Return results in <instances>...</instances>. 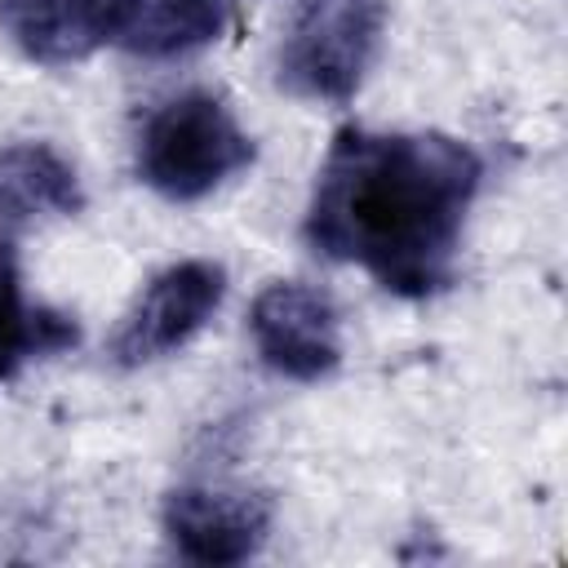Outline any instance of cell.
<instances>
[{
  "instance_id": "cell-8",
  "label": "cell",
  "mask_w": 568,
  "mask_h": 568,
  "mask_svg": "<svg viewBox=\"0 0 568 568\" xmlns=\"http://www.w3.org/2000/svg\"><path fill=\"white\" fill-rule=\"evenodd\" d=\"M84 209L80 178L49 142L0 146V226H36L49 217H75Z\"/></svg>"
},
{
  "instance_id": "cell-5",
  "label": "cell",
  "mask_w": 568,
  "mask_h": 568,
  "mask_svg": "<svg viewBox=\"0 0 568 568\" xmlns=\"http://www.w3.org/2000/svg\"><path fill=\"white\" fill-rule=\"evenodd\" d=\"M164 537L186 564H244L271 537V501L226 484H182L160 510Z\"/></svg>"
},
{
  "instance_id": "cell-3",
  "label": "cell",
  "mask_w": 568,
  "mask_h": 568,
  "mask_svg": "<svg viewBox=\"0 0 568 568\" xmlns=\"http://www.w3.org/2000/svg\"><path fill=\"white\" fill-rule=\"evenodd\" d=\"M386 36L382 0H306L275 53V80L306 102H351Z\"/></svg>"
},
{
  "instance_id": "cell-6",
  "label": "cell",
  "mask_w": 568,
  "mask_h": 568,
  "mask_svg": "<svg viewBox=\"0 0 568 568\" xmlns=\"http://www.w3.org/2000/svg\"><path fill=\"white\" fill-rule=\"evenodd\" d=\"M248 333L262 364L288 382H320L342 364V328L328 293L275 280L253 297Z\"/></svg>"
},
{
  "instance_id": "cell-10",
  "label": "cell",
  "mask_w": 568,
  "mask_h": 568,
  "mask_svg": "<svg viewBox=\"0 0 568 568\" xmlns=\"http://www.w3.org/2000/svg\"><path fill=\"white\" fill-rule=\"evenodd\" d=\"M71 342H75V324L27 302L18 253L9 240H0V382H9L31 355H49Z\"/></svg>"
},
{
  "instance_id": "cell-1",
  "label": "cell",
  "mask_w": 568,
  "mask_h": 568,
  "mask_svg": "<svg viewBox=\"0 0 568 568\" xmlns=\"http://www.w3.org/2000/svg\"><path fill=\"white\" fill-rule=\"evenodd\" d=\"M479 182V155L448 133L342 129L320 160L302 235L395 297H435L453 280Z\"/></svg>"
},
{
  "instance_id": "cell-2",
  "label": "cell",
  "mask_w": 568,
  "mask_h": 568,
  "mask_svg": "<svg viewBox=\"0 0 568 568\" xmlns=\"http://www.w3.org/2000/svg\"><path fill=\"white\" fill-rule=\"evenodd\" d=\"M138 178L173 200L195 204L253 164V138L209 89H182L146 111L138 129Z\"/></svg>"
},
{
  "instance_id": "cell-9",
  "label": "cell",
  "mask_w": 568,
  "mask_h": 568,
  "mask_svg": "<svg viewBox=\"0 0 568 568\" xmlns=\"http://www.w3.org/2000/svg\"><path fill=\"white\" fill-rule=\"evenodd\" d=\"M226 27V0H138L124 49L138 58H186Z\"/></svg>"
},
{
  "instance_id": "cell-7",
  "label": "cell",
  "mask_w": 568,
  "mask_h": 568,
  "mask_svg": "<svg viewBox=\"0 0 568 568\" xmlns=\"http://www.w3.org/2000/svg\"><path fill=\"white\" fill-rule=\"evenodd\" d=\"M133 9L138 0H0V31L22 58L71 67L120 44Z\"/></svg>"
},
{
  "instance_id": "cell-4",
  "label": "cell",
  "mask_w": 568,
  "mask_h": 568,
  "mask_svg": "<svg viewBox=\"0 0 568 568\" xmlns=\"http://www.w3.org/2000/svg\"><path fill=\"white\" fill-rule=\"evenodd\" d=\"M226 297V271L209 257H186L151 275V284L138 293V302L124 311L120 328L111 333V359L120 368L155 364L173 351H182L222 306Z\"/></svg>"
}]
</instances>
